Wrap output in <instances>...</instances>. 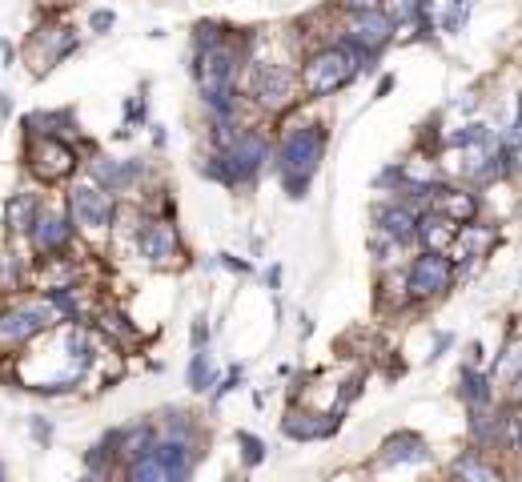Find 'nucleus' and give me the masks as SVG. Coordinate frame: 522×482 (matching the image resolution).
<instances>
[{
  "mask_svg": "<svg viewBox=\"0 0 522 482\" xmlns=\"http://www.w3.org/2000/svg\"><path fill=\"white\" fill-rule=\"evenodd\" d=\"M225 161H229V173H233V189H245L274 161V153H270V141L261 129H241L233 137V145L225 149Z\"/></svg>",
  "mask_w": 522,
  "mask_h": 482,
  "instance_id": "9",
  "label": "nucleus"
},
{
  "mask_svg": "<svg viewBox=\"0 0 522 482\" xmlns=\"http://www.w3.org/2000/svg\"><path fill=\"white\" fill-rule=\"evenodd\" d=\"M518 153H522V97H518V109H514V125H510V137H506Z\"/></svg>",
  "mask_w": 522,
  "mask_h": 482,
  "instance_id": "36",
  "label": "nucleus"
},
{
  "mask_svg": "<svg viewBox=\"0 0 522 482\" xmlns=\"http://www.w3.org/2000/svg\"><path fill=\"white\" fill-rule=\"evenodd\" d=\"M518 466H522V462H518Z\"/></svg>",
  "mask_w": 522,
  "mask_h": 482,
  "instance_id": "42",
  "label": "nucleus"
},
{
  "mask_svg": "<svg viewBox=\"0 0 522 482\" xmlns=\"http://www.w3.org/2000/svg\"><path fill=\"white\" fill-rule=\"evenodd\" d=\"M113 21H117V17H113V13H109V9H97V13H93V21H89V25H93V33H109V29H113Z\"/></svg>",
  "mask_w": 522,
  "mask_h": 482,
  "instance_id": "37",
  "label": "nucleus"
},
{
  "mask_svg": "<svg viewBox=\"0 0 522 482\" xmlns=\"http://www.w3.org/2000/svg\"><path fill=\"white\" fill-rule=\"evenodd\" d=\"M430 209L442 213L450 225H470V221H478V213H482V197H478L470 185L442 181V185L434 189V197H430Z\"/></svg>",
  "mask_w": 522,
  "mask_h": 482,
  "instance_id": "18",
  "label": "nucleus"
},
{
  "mask_svg": "<svg viewBox=\"0 0 522 482\" xmlns=\"http://www.w3.org/2000/svg\"><path fill=\"white\" fill-rule=\"evenodd\" d=\"M237 386H241V370H229V374H225V382H217V386L209 390V402L217 406V402H221L229 390H237Z\"/></svg>",
  "mask_w": 522,
  "mask_h": 482,
  "instance_id": "33",
  "label": "nucleus"
},
{
  "mask_svg": "<svg viewBox=\"0 0 522 482\" xmlns=\"http://www.w3.org/2000/svg\"><path fill=\"white\" fill-rule=\"evenodd\" d=\"M249 77H245V93L249 101L261 109V113H286L290 105L302 101V89H298V73L290 65H278V61H245Z\"/></svg>",
  "mask_w": 522,
  "mask_h": 482,
  "instance_id": "4",
  "label": "nucleus"
},
{
  "mask_svg": "<svg viewBox=\"0 0 522 482\" xmlns=\"http://www.w3.org/2000/svg\"><path fill=\"white\" fill-rule=\"evenodd\" d=\"M93 326L109 338V342H117V346H129V342H137V330H133V322L117 310V306H101V310H93Z\"/></svg>",
  "mask_w": 522,
  "mask_h": 482,
  "instance_id": "27",
  "label": "nucleus"
},
{
  "mask_svg": "<svg viewBox=\"0 0 522 482\" xmlns=\"http://www.w3.org/2000/svg\"><path fill=\"white\" fill-rule=\"evenodd\" d=\"M426 462H434V450L418 430H398L378 446V466H426Z\"/></svg>",
  "mask_w": 522,
  "mask_h": 482,
  "instance_id": "19",
  "label": "nucleus"
},
{
  "mask_svg": "<svg viewBox=\"0 0 522 482\" xmlns=\"http://www.w3.org/2000/svg\"><path fill=\"white\" fill-rule=\"evenodd\" d=\"M390 37H394V25H390V17L378 9V13H354L350 17V25H346V37L342 41H350L370 65L378 61V53L390 45Z\"/></svg>",
  "mask_w": 522,
  "mask_h": 482,
  "instance_id": "15",
  "label": "nucleus"
},
{
  "mask_svg": "<svg viewBox=\"0 0 522 482\" xmlns=\"http://www.w3.org/2000/svg\"><path fill=\"white\" fill-rule=\"evenodd\" d=\"M374 237L378 241H386V246H394V250H410V246H418V213L410 209V205H402V201H382V205H374Z\"/></svg>",
  "mask_w": 522,
  "mask_h": 482,
  "instance_id": "11",
  "label": "nucleus"
},
{
  "mask_svg": "<svg viewBox=\"0 0 522 482\" xmlns=\"http://www.w3.org/2000/svg\"><path fill=\"white\" fill-rule=\"evenodd\" d=\"M510 406H518L522 410V366L514 370V378H510Z\"/></svg>",
  "mask_w": 522,
  "mask_h": 482,
  "instance_id": "40",
  "label": "nucleus"
},
{
  "mask_svg": "<svg viewBox=\"0 0 522 482\" xmlns=\"http://www.w3.org/2000/svg\"><path fill=\"white\" fill-rule=\"evenodd\" d=\"M157 438H161V430H157L153 418H137V422L117 426V454H121V466H125V462H137V458H145V454H153Z\"/></svg>",
  "mask_w": 522,
  "mask_h": 482,
  "instance_id": "24",
  "label": "nucleus"
},
{
  "mask_svg": "<svg viewBox=\"0 0 522 482\" xmlns=\"http://www.w3.org/2000/svg\"><path fill=\"white\" fill-rule=\"evenodd\" d=\"M85 177H93L105 193H133V189H141L145 185V177H149V165L141 161V157H105V153H93L89 161H85Z\"/></svg>",
  "mask_w": 522,
  "mask_h": 482,
  "instance_id": "10",
  "label": "nucleus"
},
{
  "mask_svg": "<svg viewBox=\"0 0 522 482\" xmlns=\"http://www.w3.org/2000/svg\"><path fill=\"white\" fill-rule=\"evenodd\" d=\"M77 482H93V478H89V474H85V478H77Z\"/></svg>",
  "mask_w": 522,
  "mask_h": 482,
  "instance_id": "41",
  "label": "nucleus"
},
{
  "mask_svg": "<svg viewBox=\"0 0 522 482\" xmlns=\"http://www.w3.org/2000/svg\"><path fill=\"white\" fill-rule=\"evenodd\" d=\"M77 33L69 29V25H49V29H37L33 33V41L25 45V57H33V73L37 77H45V73H53L65 57H73L77 53Z\"/></svg>",
  "mask_w": 522,
  "mask_h": 482,
  "instance_id": "12",
  "label": "nucleus"
},
{
  "mask_svg": "<svg viewBox=\"0 0 522 482\" xmlns=\"http://www.w3.org/2000/svg\"><path fill=\"white\" fill-rule=\"evenodd\" d=\"M21 125H25V137H57V141H73V145L81 137V125H77L73 109H37Z\"/></svg>",
  "mask_w": 522,
  "mask_h": 482,
  "instance_id": "21",
  "label": "nucleus"
},
{
  "mask_svg": "<svg viewBox=\"0 0 522 482\" xmlns=\"http://www.w3.org/2000/svg\"><path fill=\"white\" fill-rule=\"evenodd\" d=\"M458 398H462L466 410H490L494 406V378H490V370L462 366V374H458Z\"/></svg>",
  "mask_w": 522,
  "mask_h": 482,
  "instance_id": "25",
  "label": "nucleus"
},
{
  "mask_svg": "<svg viewBox=\"0 0 522 482\" xmlns=\"http://www.w3.org/2000/svg\"><path fill=\"white\" fill-rule=\"evenodd\" d=\"M137 121H145V97H129L125 101V133H133Z\"/></svg>",
  "mask_w": 522,
  "mask_h": 482,
  "instance_id": "32",
  "label": "nucleus"
},
{
  "mask_svg": "<svg viewBox=\"0 0 522 482\" xmlns=\"http://www.w3.org/2000/svg\"><path fill=\"white\" fill-rule=\"evenodd\" d=\"M29 434L37 446H49L53 442V422L49 418H29Z\"/></svg>",
  "mask_w": 522,
  "mask_h": 482,
  "instance_id": "34",
  "label": "nucleus"
},
{
  "mask_svg": "<svg viewBox=\"0 0 522 482\" xmlns=\"http://www.w3.org/2000/svg\"><path fill=\"white\" fill-rule=\"evenodd\" d=\"M185 382H189V390H193V394H209V390L217 386V366H213L209 350H193L189 370H185Z\"/></svg>",
  "mask_w": 522,
  "mask_h": 482,
  "instance_id": "28",
  "label": "nucleus"
},
{
  "mask_svg": "<svg viewBox=\"0 0 522 482\" xmlns=\"http://www.w3.org/2000/svg\"><path fill=\"white\" fill-rule=\"evenodd\" d=\"M494 246H498V229L478 217V221H470V225H458L454 246H450V262H454L458 274H462V270H478V266L494 254Z\"/></svg>",
  "mask_w": 522,
  "mask_h": 482,
  "instance_id": "13",
  "label": "nucleus"
},
{
  "mask_svg": "<svg viewBox=\"0 0 522 482\" xmlns=\"http://www.w3.org/2000/svg\"><path fill=\"white\" fill-rule=\"evenodd\" d=\"M426 9H430L426 0H390V13H386V17H390L394 29H398V25H414V21L422 25V21H426Z\"/></svg>",
  "mask_w": 522,
  "mask_h": 482,
  "instance_id": "30",
  "label": "nucleus"
},
{
  "mask_svg": "<svg viewBox=\"0 0 522 482\" xmlns=\"http://www.w3.org/2000/svg\"><path fill=\"white\" fill-rule=\"evenodd\" d=\"M133 250H137V258L145 266L173 270L185 258V241H181L177 221H169V217H141V225L133 233Z\"/></svg>",
  "mask_w": 522,
  "mask_h": 482,
  "instance_id": "6",
  "label": "nucleus"
},
{
  "mask_svg": "<svg viewBox=\"0 0 522 482\" xmlns=\"http://www.w3.org/2000/svg\"><path fill=\"white\" fill-rule=\"evenodd\" d=\"M338 5L354 17V13H378V5H382V0H338Z\"/></svg>",
  "mask_w": 522,
  "mask_h": 482,
  "instance_id": "35",
  "label": "nucleus"
},
{
  "mask_svg": "<svg viewBox=\"0 0 522 482\" xmlns=\"http://www.w3.org/2000/svg\"><path fill=\"white\" fill-rule=\"evenodd\" d=\"M362 69H374L350 41H334V45H322L318 53H310L298 69V89L302 97L310 101H322V97H334L342 93Z\"/></svg>",
  "mask_w": 522,
  "mask_h": 482,
  "instance_id": "2",
  "label": "nucleus"
},
{
  "mask_svg": "<svg viewBox=\"0 0 522 482\" xmlns=\"http://www.w3.org/2000/svg\"><path fill=\"white\" fill-rule=\"evenodd\" d=\"M25 169L37 185H65L85 169V157L73 141L57 137H25Z\"/></svg>",
  "mask_w": 522,
  "mask_h": 482,
  "instance_id": "5",
  "label": "nucleus"
},
{
  "mask_svg": "<svg viewBox=\"0 0 522 482\" xmlns=\"http://www.w3.org/2000/svg\"><path fill=\"white\" fill-rule=\"evenodd\" d=\"M153 458L161 462V470L169 474V482H189L205 458V438H169L161 434L153 446Z\"/></svg>",
  "mask_w": 522,
  "mask_h": 482,
  "instance_id": "14",
  "label": "nucleus"
},
{
  "mask_svg": "<svg viewBox=\"0 0 522 482\" xmlns=\"http://www.w3.org/2000/svg\"><path fill=\"white\" fill-rule=\"evenodd\" d=\"M342 426V410H286L282 434L290 442H326Z\"/></svg>",
  "mask_w": 522,
  "mask_h": 482,
  "instance_id": "16",
  "label": "nucleus"
},
{
  "mask_svg": "<svg viewBox=\"0 0 522 482\" xmlns=\"http://www.w3.org/2000/svg\"><path fill=\"white\" fill-rule=\"evenodd\" d=\"M117 197L105 193L93 177L77 173L69 181V193H65V213L77 229V237H89V241H105L113 233V221H117Z\"/></svg>",
  "mask_w": 522,
  "mask_h": 482,
  "instance_id": "3",
  "label": "nucleus"
},
{
  "mask_svg": "<svg viewBox=\"0 0 522 482\" xmlns=\"http://www.w3.org/2000/svg\"><path fill=\"white\" fill-rule=\"evenodd\" d=\"M217 262H221L225 270H233V274H249V262H241V258H233V254H217Z\"/></svg>",
  "mask_w": 522,
  "mask_h": 482,
  "instance_id": "39",
  "label": "nucleus"
},
{
  "mask_svg": "<svg viewBox=\"0 0 522 482\" xmlns=\"http://www.w3.org/2000/svg\"><path fill=\"white\" fill-rule=\"evenodd\" d=\"M117 482H169V474L161 470V462L153 454H145L137 462H125L121 474H117Z\"/></svg>",
  "mask_w": 522,
  "mask_h": 482,
  "instance_id": "29",
  "label": "nucleus"
},
{
  "mask_svg": "<svg viewBox=\"0 0 522 482\" xmlns=\"http://www.w3.org/2000/svg\"><path fill=\"white\" fill-rule=\"evenodd\" d=\"M506 418H510V402L490 406V410H470V422H466L470 450H478V454L502 450L506 454Z\"/></svg>",
  "mask_w": 522,
  "mask_h": 482,
  "instance_id": "17",
  "label": "nucleus"
},
{
  "mask_svg": "<svg viewBox=\"0 0 522 482\" xmlns=\"http://www.w3.org/2000/svg\"><path fill=\"white\" fill-rule=\"evenodd\" d=\"M25 246H29L33 262H53V258H69V254H73L77 229H73L65 205H49V201L41 205V213H37V221H33V229H29Z\"/></svg>",
  "mask_w": 522,
  "mask_h": 482,
  "instance_id": "7",
  "label": "nucleus"
},
{
  "mask_svg": "<svg viewBox=\"0 0 522 482\" xmlns=\"http://www.w3.org/2000/svg\"><path fill=\"white\" fill-rule=\"evenodd\" d=\"M402 278H406L410 302H414V306H426V302H438V298H446V294L454 290L458 270H454L450 254H430V250H422L418 258H410V266H406Z\"/></svg>",
  "mask_w": 522,
  "mask_h": 482,
  "instance_id": "8",
  "label": "nucleus"
},
{
  "mask_svg": "<svg viewBox=\"0 0 522 482\" xmlns=\"http://www.w3.org/2000/svg\"><path fill=\"white\" fill-rule=\"evenodd\" d=\"M454 233H458V225H450L442 213H434V209L418 213V246H422V250H430V254H450Z\"/></svg>",
  "mask_w": 522,
  "mask_h": 482,
  "instance_id": "26",
  "label": "nucleus"
},
{
  "mask_svg": "<svg viewBox=\"0 0 522 482\" xmlns=\"http://www.w3.org/2000/svg\"><path fill=\"white\" fill-rule=\"evenodd\" d=\"M29 286H33V258H21L17 246H0V298L5 302L25 298Z\"/></svg>",
  "mask_w": 522,
  "mask_h": 482,
  "instance_id": "23",
  "label": "nucleus"
},
{
  "mask_svg": "<svg viewBox=\"0 0 522 482\" xmlns=\"http://www.w3.org/2000/svg\"><path fill=\"white\" fill-rule=\"evenodd\" d=\"M209 346V326L205 318H193V350H205Z\"/></svg>",
  "mask_w": 522,
  "mask_h": 482,
  "instance_id": "38",
  "label": "nucleus"
},
{
  "mask_svg": "<svg viewBox=\"0 0 522 482\" xmlns=\"http://www.w3.org/2000/svg\"><path fill=\"white\" fill-rule=\"evenodd\" d=\"M326 145H330V133L322 121H298L290 125L282 137H278V149H274V169H278V181L286 185V193L298 201L306 197L322 157H326Z\"/></svg>",
  "mask_w": 522,
  "mask_h": 482,
  "instance_id": "1",
  "label": "nucleus"
},
{
  "mask_svg": "<svg viewBox=\"0 0 522 482\" xmlns=\"http://www.w3.org/2000/svg\"><path fill=\"white\" fill-rule=\"evenodd\" d=\"M446 482H510L506 466L494 462L490 454H478V450H462L450 470H446Z\"/></svg>",
  "mask_w": 522,
  "mask_h": 482,
  "instance_id": "22",
  "label": "nucleus"
},
{
  "mask_svg": "<svg viewBox=\"0 0 522 482\" xmlns=\"http://www.w3.org/2000/svg\"><path fill=\"white\" fill-rule=\"evenodd\" d=\"M41 205H45V197H41L37 189H17V193H9V201H5V237H9V246H21V241H29V229H33V221H37Z\"/></svg>",
  "mask_w": 522,
  "mask_h": 482,
  "instance_id": "20",
  "label": "nucleus"
},
{
  "mask_svg": "<svg viewBox=\"0 0 522 482\" xmlns=\"http://www.w3.org/2000/svg\"><path fill=\"white\" fill-rule=\"evenodd\" d=\"M237 446H241V462L245 466H261V462H266V442H261L257 434L237 430Z\"/></svg>",
  "mask_w": 522,
  "mask_h": 482,
  "instance_id": "31",
  "label": "nucleus"
}]
</instances>
